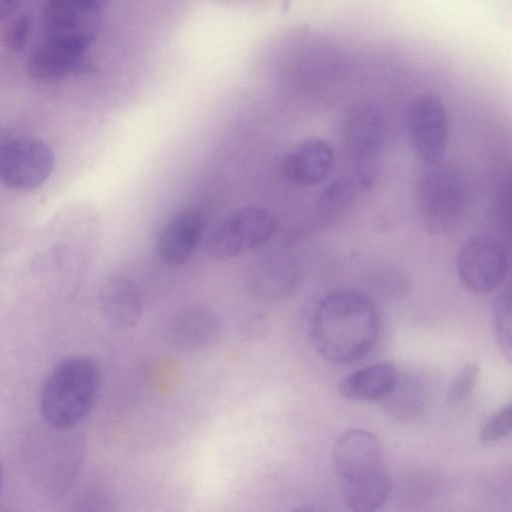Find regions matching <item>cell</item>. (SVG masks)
I'll return each instance as SVG.
<instances>
[{"label": "cell", "mask_w": 512, "mask_h": 512, "mask_svg": "<svg viewBox=\"0 0 512 512\" xmlns=\"http://www.w3.org/2000/svg\"><path fill=\"white\" fill-rule=\"evenodd\" d=\"M379 334L380 318L373 301L355 289H339L324 296L310 323L314 348L335 364H349L367 356Z\"/></svg>", "instance_id": "obj_1"}, {"label": "cell", "mask_w": 512, "mask_h": 512, "mask_svg": "<svg viewBox=\"0 0 512 512\" xmlns=\"http://www.w3.org/2000/svg\"><path fill=\"white\" fill-rule=\"evenodd\" d=\"M332 461L349 510L371 512L386 502L392 484L381 443L373 433L361 429L342 433L334 443Z\"/></svg>", "instance_id": "obj_2"}, {"label": "cell", "mask_w": 512, "mask_h": 512, "mask_svg": "<svg viewBox=\"0 0 512 512\" xmlns=\"http://www.w3.org/2000/svg\"><path fill=\"white\" fill-rule=\"evenodd\" d=\"M100 371L86 356H70L56 364L41 394L44 421L58 430L71 429L90 413L98 393Z\"/></svg>", "instance_id": "obj_3"}, {"label": "cell", "mask_w": 512, "mask_h": 512, "mask_svg": "<svg viewBox=\"0 0 512 512\" xmlns=\"http://www.w3.org/2000/svg\"><path fill=\"white\" fill-rule=\"evenodd\" d=\"M432 165L418 187V209L425 229L443 234L459 221L466 203V188L461 173L452 165Z\"/></svg>", "instance_id": "obj_4"}, {"label": "cell", "mask_w": 512, "mask_h": 512, "mask_svg": "<svg viewBox=\"0 0 512 512\" xmlns=\"http://www.w3.org/2000/svg\"><path fill=\"white\" fill-rule=\"evenodd\" d=\"M277 226V217L267 208H239L222 219L211 231L207 239V253L218 260L237 257L268 242Z\"/></svg>", "instance_id": "obj_5"}, {"label": "cell", "mask_w": 512, "mask_h": 512, "mask_svg": "<svg viewBox=\"0 0 512 512\" xmlns=\"http://www.w3.org/2000/svg\"><path fill=\"white\" fill-rule=\"evenodd\" d=\"M102 6L100 0H46V39L87 51L100 32Z\"/></svg>", "instance_id": "obj_6"}, {"label": "cell", "mask_w": 512, "mask_h": 512, "mask_svg": "<svg viewBox=\"0 0 512 512\" xmlns=\"http://www.w3.org/2000/svg\"><path fill=\"white\" fill-rule=\"evenodd\" d=\"M51 147L36 138L10 139L0 146V180L16 190L41 186L54 168Z\"/></svg>", "instance_id": "obj_7"}, {"label": "cell", "mask_w": 512, "mask_h": 512, "mask_svg": "<svg viewBox=\"0 0 512 512\" xmlns=\"http://www.w3.org/2000/svg\"><path fill=\"white\" fill-rule=\"evenodd\" d=\"M407 129L420 160L427 164L441 161L449 140V118L439 95L428 92L414 99L407 113Z\"/></svg>", "instance_id": "obj_8"}, {"label": "cell", "mask_w": 512, "mask_h": 512, "mask_svg": "<svg viewBox=\"0 0 512 512\" xmlns=\"http://www.w3.org/2000/svg\"><path fill=\"white\" fill-rule=\"evenodd\" d=\"M457 270L472 292L488 293L500 287L509 272V256L499 240L490 236L469 239L460 249Z\"/></svg>", "instance_id": "obj_9"}, {"label": "cell", "mask_w": 512, "mask_h": 512, "mask_svg": "<svg viewBox=\"0 0 512 512\" xmlns=\"http://www.w3.org/2000/svg\"><path fill=\"white\" fill-rule=\"evenodd\" d=\"M86 53L85 50L46 39L31 52L27 71L32 79L39 82L59 81L72 73L92 69Z\"/></svg>", "instance_id": "obj_10"}, {"label": "cell", "mask_w": 512, "mask_h": 512, "mask_svg": "<svg viewBox=\"0 0 512 512\" xmlns=\"http://www.w3.org/2000/svg\"><path fill=\"white\" fill-rule=\"evenodd\" d=\"M204 220L195 209H184L164 225L157 239V253L167 265L185 263L194 252L202 235Z\"/></svg>", "instance_id": "obj_11"}, {"label": "cell", "mask_w": 512, "mask_h": 512, "mask_svg": "<svg viewBox=\"0 0 512 512\" xmlns=\"http://www.w3.org/2000/svg\"><path fill=\"white\" fill-rule=\"evenodd\" d=\"M99 304L103 317L115 328H132L141 319V291L136 283L125 275L114 274L104 281L100 289Z\"/></svg>", "instance_id": "obj_12"}, {"label": "cell", "mask_w": 512, "mask_h": 512, "mask_svg": "<svg viewBox=\"0 0 512 512\" xmlns=\"http://www.w3.org/2000/svg\"><path fill=\"white\" fill-rule=\"evenodd\" d=\"M333 164L331 144L322 138H310L289 152L284 162V172L294 184L313 186L328 176Z\"/></svg>", "instance_id": "obj_13"}, {"label": "cell", "mask_w": 512, "mask_h": 512, "mask_svg": "<svg viewBox=\"0 0 512 512\" xmlns=\"http://www.w3.org/2000/svg\"><path fill=\"white\" fill-rule=\"evenodd\" d=\"M398 380V371L392 363H375L343 378L339 392L343 397L357 401L385 399L394 390Z\"/></svg>", "instance_id": "obj_14"}, {"label": "cell", "mask_w": 512, "mask_h": 512, "mask_svg": "<svg viewBox=\"0 0 512 512\" xmlns=\"http://www.w3.org/2000/svg\"><path fill=\"white\" fill-rule=\"evenodd\" d=\"M349 147L361 164L379 153L383 128L379 114L371 107L361 106L351 111L347 122Z\"/></svg>", "instance_id": "obj_15"}, {"label": "cell", "mask_w": 512, "mask_h": 512, "mask_svg": "<svg viewBox=\"0 0 512 512\" xmlns=\"http://www.w3.org/2000/svg\"><path fill=\"white\" fill-rule=\"evenodd\" d=\"M295 284L296 274L293 267L279 258H269L259 263L251 280L254 293L266 301L287 297Z\"/></svg>", "instance_id": "obj_16"}, {"label": "cell", "mask_w": 512, "mask_h": 512, "mask_svg": "<svg viewBox=\"0 0 512 512\" xmlns=\"http://www.w3.org/2000/svg\"><path fill=\"white\" fill-rule=\"evenodd\" d=\"M217 319L201 308L188 309L180 313L172 325V337L177 345L195 349L209 343L216 335Z\"/></svg>", "instance_id": "obj_17"}, {"label": "cell", "mask_w": 512, "mask_h": 512, "mask_svg": "<svg viewBox=\"0 0 512 512\" xmlns=\"http://www.w3.org/2000/svg\"><path fill=\"white\" fill-rule=\"evenodd\" d=\"M492 324L498 347L510 362L512 357V316L509 287L500 292L493 301Z\"/></svg>", "instance_id": "obj_18"}, {"label": "cell", "mask_w": 512, "mask_h": 512, "mask_svg": "<svg viewBox=\"0 0 512 512\" xmlns=\"http://www.w3.org/2000/svg\"><path fill=\"white\" fill-rule=\"evenodd\" d=\"M480 369L475 363L465 364L455 375L446 392L445 400L449 405H455L466 400L473 392Z\"/></svg>", "instance_id": "obj_19"}, {"label": "cell", "mask_w": 512, "mask_h": 512, "mask_svg": "<svg viewBox=\"0 0 512 512\" xmlns=\"http://www.w3.org/2000/svg\"><path fill=\"white\" fill-rule=\"evenodd\" d=\"M351 196V187L347 183L337 182L328 187L318 205L320 218L327 220L332 218L335 213H340L350 201Z\"/></svg>", "instance_id": "obj_20"}, {"label": "cell", "mask_w": 512, "mask_h": 512, "mask_svg": "<svg viewBox=\"0 0 512 512\" xmlns=\"http://www.w3.org/2000/svg\"><path fill=\"white\" fill-rule=\"evenodd\" d=\"M512 429V406L507 404L495 413L481 430L480 439L493 443L510 435Z\"/></svg>", "instance_id": "obj_21"}, {"label": "cell", "mask_w": 512, "mask_h": 512, "mask_svg": "<svg viewBox=\"0 0 512 512\" xmlns=\"http://www.w3.org/2000/svg\"><path fill=\"white\" fill-rule=\"evenodd\" d=\"M33 20L30 15L22 14L15 18L7 27L4 34L6 46L15 53H21L28 42Z\"/></svg>", "instance_id": "obj_22"}, {"label": "cell", "mask_w": 512, "mask_h": 512, "mask_svg": "<svg viewBox=\"0 0 512 512\" xmlns=\"http://www.w3.org/2000/svg\"><path fill=\"white\" fill-rule=\"evenodd\" d=\"M19 3L20 0H0V21L13 14Z\"/></svg>", "instance_id": "obj_23"}, {"label": "cell", "mask_w": 512, "mask_h": 512, "mask_svg": "<svg viewBox=\"0 0 512 512\" xmlns=\"http://www.w3.org/2000/svg\"><path fill=\"white\" fill-rule=\"evenodd\" d=\"M2 481H3V474H2V468L0 466V490H1V487H2Z\"/></svg>", "instance_id": "obj_24"}]
</instances>
